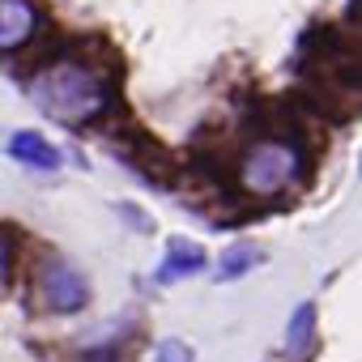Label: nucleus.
<instances>
[{"instance_id":"obj_5","label":"nucleus","mask_w":362,"mask_h":362,"mask_svg":"<svg viewBox=\"0 0 362 362\" xmlns=\"http://www.w3.org/2000/svg\"><path fill=\"white\" fill-rule=\"evenodd\" d=\"M39 30V9L30 0H0V56L22 52Z\"/></svg>"},{"instance_id":"obj_6","label":"nucleus","mask_w":362,"mask_h":362,"mask_svg":"<svg viewBox=\"0 0 362 362\" xmlns=\"http://www.w3.org/2000/svg\"><path fill=\"white\" fill-rule=\"evenodd\" d=\"M5 149L18 158V162H26V166H35V170H60V149L47 141V136H39V132H30V128H22V132H13L9 141H5Z\"/></svg>"},{"instance_id":"obj_3","label":"nucleus","mask_w":362,"mask_h":362,"mask_svg":"<svg viewBox=\"0 0 362 362\" xmlns=\"http://www.w3.org/2000/svg\"><path fill=\"white\" fill-rule=\"evenodd\" d=\"M107 145L145 179V184H153V188H175L179 179H184V162H179L162 141H153L145 128H136L132 119H124L119 128H111Z\"/></svg>"},{"instance_id":"obj_9","label":"nucleus","mask_w":362,"mask_h":362,"mask_svg":"<svg viewBox=\"0 0 362 362\" xmlns=\"http://www.w3.org/2000/svg\"><path fill=\"white\" fill-rule=\"evenodd\" d=\"M264 260V252L260 247H252V243H239V247H230L226 256H218V281H235V277H243V273H252V264H260Z\"/></svg>"},{"instance_id":"obj_4","label":"nucleus","mask_w":362,"mask_h":362,"mask_svg":"<svg viewBox=\"0 0 362 362\" xmlns=\"http://www.w3.org/2000/svg\"><path fill=\"white\" fill-rule=\"evenodd\" d=\"M35 294H39V307L52 311V315H73V311H81L90 303L86 277L60 256H43L39 277H35Z\"/></svg>"},{"instance_id":"obj_11","label":"nucleus","mask_w":362,"mask_h":362,"mask_svg":"<svg viewBox=\"0 0 362 362\" xmlns=\"http://www.w3.org/2000/svg\"><path fill=\"white\" fill-rule=\"evenodd\" d=\"M5 277H9V239L0 235V286H5Z\"/></svg>"},{"instance_id":"obj_8","label":"nucleus","mask_w":362,"mask_h":362,"mask_svg":"<svg viewBox=\"0 0 362 362\" xmlns=\"http://www.w3.org/2000/svg\"><path fill=\"white\" fill-rule=\"evenodd\" d=\"M315 341H320V332H315V307L298 303L294 315H290V324H286V358L307 362L315 354Z\"/></svg>"},{"instance_id":"obj_10","label":"nucleus","mask_w":362,"mask_h":362,"mask_svg":"<svg viewBox=\"0 0 362 362\" xmlns=\"http://www.w3.org/2000/svg\"><path fill=\"white\" fill-rule=\"evenodd\" d=\"M158 362H197V358H192V345H184V341L170 337V341L158 345Z\"/></svg>"},{"instance_id":"obj_7","label":"nucleus","mask_w":362,"mask_h":362,"mask_svg":"<svg viewBox=\"0 0 362 362\" xmlns=\"http://www.w3.org/2000/svg\"><path fill=\"white\" fill-rule=\"evenodd\" d=\"M201 269H205V247H201V243H192V239H170L166 260L158 264V281L170 286V281L192 277V273H201Z\"/></svg>"},{"instance_id":"obj_2","label":"nucleus","mask_w":362,"mask_h":362,"mask_svg":"<svg viewBox=\"0 0 362 362\" xmlns=\"http://www.w3.org/2000/svg\"><path fill=\"white\" fill-rule=\"evenodd\" d=\"M307 175H311V162L294 145H286V141H260V145H252L239 158V170H235V179L247 192H256V197H281L286 188L303 184Z\"/></svg>"},{"instance_id":"obj_1","label":"nucleus","mask_w":362,"mask_h":362,"mask_svg":"<svg viewBox=\"0 0 362 362\" xmlns=\"http://www.w3.org/2000/svg\"><path fill=\"white\" fill-rule=\"evenodd\" d=\"M30 94L35 103L60 119V124H94L98 115L111 111V90L103 77H94L90 69L64 60V64H52L43 73L30 77Z\"/></svg>"}]
</instances>
